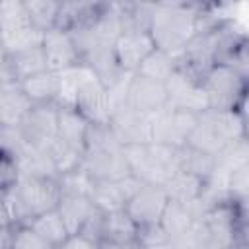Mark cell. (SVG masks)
I'll use <instances>...</instances> for the list:
<instances>
[{
    "mask_svg": "<svg viewBox=\"0 0 249 249\" xmlns=\"http://www.w3.org/2000/svg\"><path fill=\"white\" fill-rule=\"evenodd\" d=\"M214 160H216V167H214L212 175L230 179L231 173H235L237 169H241L243 165L249 163V144H247V140L241 138V140L230 142Z\"/></svg>",
    "mask_w": 249,
    "mask_h": 249,
    "instance_id": "obj_27",
    "label": "cell"
},
{
    "mask_svg": "<svg viewBox=\"0 0 249 249\" xmlns=\"http://www.w3.org/2000/svg\"><path fill=\"white\" fill-rule=\"evenodd\" d=\"M228 191H230L231 198H245V196H249V163L230 175Z\"/></svg>",
    "mask_w": 249,
    "mask_h": 249,
    "instance_id": "obj_34",
    "label": "cell"
},
{
    "mask_svg": "<svg viewBox=\"0 0 249 249\" xmlns=\"http://www.w3.org/2000/svg\"><path fill=\"white\" fill-rule=\"evenodd\" d=\"M233 249H249V241H239Z\"/></svg>",
    "mask_w": 249,
    "mask_h": 249,
    "instance_id": "obj_40",
    "label": "cell"
},
{
    "mask_svg": "<svg viewBox=\"0 0 249 249\" xmlns=\"http://www.w3.org/2000/svg\"><path fill=\"white\" fill-rule=\"evenodd\" d=\"M70 231V235H78L86 222L91 218V214L97 210L89 195H80V193H62V198L56 208Z\"/></svg>",
    "mask_w": 249,
    "mask_h": 249,
    "instance_id": "obj_19",
    "label": "cell"
},
{
    "mask_svg": "<svg viewBox=\"0 0 249 249\" xmlns=\"http://www.w3.org/2000/svg\"><path fill=\"white\" fill-rule=\"evenodd\" d=\"M25 8L29 14V19L33 27L39 33H47L56 27L58 12H60V2L54 0H25Z\"/></svg>",
    "mask_w": 249,
    "mask_h": 249,
    "instance_id": "obj_29",
    "label": "cell"
},
{
    "mask_svg": "<svg viewBox=\"0 0 249 249\" xmlns=\"http://www.w3.org/2000/svg\"><path fill=\"white\" fill-rule=\"evenodd\" d=\"M177 70V56L167 53V51H161V49H154L152 54L142 62L140 66V74L148 76V78H154V80H160V82H167Z\"/></svg>",
    "mask_w": 249,
    "mask_h": 249,
    "instance_id": "obj_30",
    "label": "cell"
},
{
    "mask_svg": "<svg viewBox=\"0 0 249 249\" xmlns=\"http://www.w3.org/2000/svg\"><path fill=\"white\" fill-rule=\"evenodd\" d=\"M2 249H56L29 224L2 226Z\"/></svg>",
    "mask_w": 249,
    "mask_h": 249,
    "instance_id": "obj_24",
    "label": "cell"
},
{
    "mask_svg": "<svg viewBox=\"0 0 249 249\" xmlns=\"http://www.w3.org/2000/svg\"><path fill=\"white\" fill-rule=\"evenodd\" d=\"M111 2H60L56 27L68 33H78L97 25L109 12Z\"/></svg>",
    "mask_w": 249,
    "mask_h": 249,
    "instance_id": "obj_16",
    "label": "cell"
},
{
    "mask_svg": "<svg viewBox=\"0 0 249 249\" xmlns=\"http://www.w3.org/2000/svg\"><path fill=\"white\" fill-rule=\"evenodd\" d=\"M239 115L243 117V121H249V91H247V95L243 97V101H241V105H239Z\"/></svg>",
    "mask_w": 249,
    "mask_h": 249,
    "instance_id": "obj_38",
    "label": "cell"
},
{
    "mask_svg": "<svg viewBox=\"0 0 249 249\" xmlns=\"http://www.w3.org/2000/svg\"><path fill=\"white\" fill-rule=\"evenodd\" d=\"M47 152H49V156H51V160H53V163L56 167L58 177H62V175H66L70 171L80 169L82 163H84V156H86L84 152H80V150L60 142L58 138L47 148Z\"/></svg>",
    "mask_w": 249,
    "mask_h": 249,
    "instance_id": "obj_32",
    "label": "cell"
},
{
    "mask_svg": "<svg viewBox=\"0 0 249 249\" xmlns=\"http://www.w3.org/2000/svg\"><path fill=\"white\" fill-rule=\"evenodd\" d=\"M99 249H144L140 239H132V241H101Z\"/></svg>",
    "mask_w": 249,
    "mask_h": 249,
    "instance_id": "obj_37",
    "label": "cell"
},
{
    "mask_svg": "<svg viewBox=\"0 0 249 249\" xmlns=\"http://www.w3.org/2000/svg\"><path fill=\"white\" fill-rule=\"evenodd\" d=\"M243 123H245V140L249 144V121H243Z\"/></svg>",
    "mask_w": 249,
    "mask_h": 249,
    "instance_id": "obj_41",
    "label": "cell"
},
{
    "mask_svg": "<svg viewBox=\"0 0 249 249\" xmlns=\"http://www.w3.org/2000/svg\"><path fill=\"white\" fill-rule=\"evenodd\" d=\"M196 218H198L196 206L169 198V204H167V208H165V212L161 216L160 226L163 228V231L167 233V237L173 241L179 235L187 233L196 224Z\"/></svg>",
    "mask_w": 249,
    "mask_h": 249,
    "instance_id": "obj_22",
    "label": "cell"
},
{
    "mask_svg": "<svg viewBox=\"0 0 249 249\" xmlns=\"http://www.w3.org/2000/svg\"><path fill=\"white\" fill-rule=\"evenodd\" d=\"M45 58H47V66L51 72H64V70H72L76 66L82 64V56L76 45V39L72 33L62 31L58 27L43 33V41H41Z\"/></svg>",
    "mask_w": 249,
    "mask_h": 249,
    "instance_id": "obj_14",
    "label": "cell"
},
{
    "mask_svg": "<svg viewBox=\"0 0 249 249\" xmlns=\"http://www.w3.org/2000/svg\"><path fill=\"white\" fill-rule=\"evenodd\" d=\"M126 101L132 109L144 113V115H154L165 107H169V93L165 82L148 78L140 72L130 76L128 89H126Z\"/></svg>",
    "mask_w": 249,
    "mask_h": 249,
    "instance_id": "obj_12",
    "label": "cell"
},
{
    "mask_svg": "<svg viewBox=\"0 0 249 249\" xmlns=\"http://www.w3.org/2000/svg\"><path fill=\"white\" fill-rule=\"evenodd\" d=\"M0 39L2 53H16L33 45H41L43 33L33 27L25 8V0L0 2Z\"/></svg>",
    "mask_w": 249,
    "mask_h": 249,
    "instance_id": "obj_5",
    "label": "cell"
},
{
    "mask_svg": "<svg viewBox=\"0 0 249 249\" xmlns=\"http://www.w3.org/2000/svg\"><path fill=\"white\" fill-rule=\"evenodd\" d=\"M33 230H37L49 243H53L56 249L62 245V243H66V239L70 237V231H68V228H66V224H64V220H62V216H60V212L54 208V210H51V212H45V214H41V216H37V218H33L31 222H27Z\"/></svg>",
    "mask_w": 249,
    "mask_h": 249,
    "instance_id": "obj_28",
    "label": "cell"
},
{
    "mask_svg": "<svg viewBox=\"0 0 249 249\" xmlns=\"http://www.w3.org/2000/svg\"><path fill=\"white\" fill-rule=\"evenodd\" d=\"M18 130L29 148L47 150L56 140L58 134V105L56 103L33 105V109L21 121Z\"/></svg>",
    "mask_w": 249,
    "mask_h": 249,
    "instance_id": "obj_8",
    "label": "cell"
},
{
    "mask_svg": "<svg viewBox=\"0 0 249 249\" xmlns=\"http://www.w3.org/2000/svg\"><path fill=\"white\" fill-rule=\"evenodd\" d=\"M144 249H173V243L165 241V243H156V245H144Z\"/></svg>",
    "mask_w": 249,
    "mask_h": 249,
    "instance_id": "obj_39",
    "label": "cell"
},
{
    "mask_svg": "<svg viewBox=\"0 0 249 249\" xmlns=\"http://www.w3.org/2000/svg\"><path fill=\"white\" fill-rule=\"evenodd\" d=\"M89 128H91V123L78 109H60L58 107V134H56V138L60 142L86 154Z\"/></svg>",
    "mask_w": 249,
    "mask_h": 249,
    "instance_id": "obj_21",
    "label": "cell"
},
{
    "mask_svg": "<svg viewBox=\"0 0 249 249\" xmlns=\"http://www.w3.org/2000/svg\"><path fill=\"white\" fill-rule=\"evenodd\" d=\"M142 185L144 183L134 175H126L119 181H93L89 198L103 212L123 210Z\"/></svg>",
    "mask_w": 249,
    "mask_h": 249,
    "instance_id": "obj_15",
    "label": "cell"
},
{
    "mask_svg": "<svg viewBox=\"0 0 249 249\" xmlns=\"http://www.w3.org/2000/svg\"><path fill=\"white\" fill-rule=\"evenodd\" d=\"M76 109L91 123V124H109L111 121V105L107 86L97 78L93 70L82 64V82L78 89Z\"/></svg>",
    "mask_w": 249,
    "mask_h": 249,
    "instance_id": "obj_7",
    "label": "cell"
},
{
    "mask_svg": "<svg viewBox=\"0 0 249 249\" xmlns=\"http://www.w3.org/2000/svg\"><path fill=\"white\" fill-rule=\"evenodd\" d=\"M21 224L31 222L33 218L58 208L62 198V187L56 177H35L23 175L16 187H12Z\"/></svg>",
    "mask_w": 249,
    "mask_h": 249,
    "instance_id": "obj_4",
    "label": "cell"
},
{
    "mask_svg": "<svg viewBox=\"0 0 249 249\" xmlns=\"http://www.w3.org/2000/svg\"><path fill=\"white\" fill-rule=\"evenodd\" d=\"M206 181L208 179H204V177H198L195 173L177 169L163 187H165V191H167V195H169L171 200L193 204L198 210L200 200H202V195L206 191ZM198 214H200V210H198Z\"/></svg>",
    "mask_w": 249,
    "mask_h": 249,
    "instance_id": "obj_20",
    "label": "cell"
},
{
    "mask_svg": "<svg viewBox=\"0 0 249 249\" xmlns=\"http://www.w3.org/2000/svg\"><path fill=\"white\" fill-rule=\"evenodd\" d=\"M138 231L140 228L124 208L115 212H105L101 241H132V239H138Z\"/></svg>",
    "mask_w": 249,
    "mask_h": 249,
    "instance_id": "obj_25",
    "label": "cell"
},
{
    "mask_svg": "<svg viewBox=\"0 0 249 249\" xmlns=\"http://www.w3.org/2000/svg\"><path fill=\"white\" fill-rule=\"evenodd\" d=\"M169 204V195L163 185H150L144 183L134 196L126 202L124 210L128 216L136 222V226L148 228V226H158L161 222V216Z\"/></svg>",
    "mask_w": 249,
    "mask_h": 249,
    "instance_id": "obj_10",
    "label": "cell"
},
{
    "mask_svg": "<svg viewBox=\"0 0 249 249\" xmlns=\"http://www.w3.org/2000/svg\"><path fill=\"white\" fill-rule=\"evenodd\" d=\"M200 31V2H158L150 35L156 49L179 54Z\"/></svg>",
    "mask_w": 249,
    "mask_h": 249,
    "instance_id": "obj_1",
    "label": "cell"
},
{
    "mask_svg": "<svg viewBox=\"0 0 249 249\" xmlns=\"http://www.w3.org/2000/svg\"><path fill=\"white\" fill-rule=\"evenodd\" d=\"M208 109L237 111L249 91V76L233 64H216L200 82Z\"/></svg>",
    "mask_w": 249,
    "mask_h": 249,
    "instance_id": "obj_3",
    "label": "cell"
},
{
    "mask_svg": "<svg viewBox=\"0 0 249 249\" xmlns=\"http://www.w3.org/2000/svg\"><path fill=\"white\" fill-rule=\"evenodd\" d=\"M214 167H216L214 156H208V154L195 150L187 144L183 148H179V169L195 173V175L204 177V179H210L214 173Z\"/></svg>",
    "mask_w": 249,
    "mask_h": 249,
    "instance_id": "obj_31",
    "label": "cell"
},
{
    "mask_svg": "<svg viewBox=\"0 0 249 249\" xmlns=\"http://www.w3.org/2000/svg\"><path fill=\"white\" fill-rule=\"evenodd\" d=\"M228 144H230V142L214 128V124L208 123V121L198 113V123H196V126H195L193 134L189 136L187 146H191V148H195V150H200V152H204V154L216 158Z\"/></svg>",
    "mask_w": 249,
    "mask_h": 249,
    "instance_id": "obj_26",
    "label": "cell"
},
{
    "mask_svg": "<svg viewBox=\"0 0 249 249\" xmlns=\"http://www.w3.org/2000/svg\"><path fill=\"white\" fill-rule=\"evenodd\" d=\"M154 49L156 43L150 31H121V35L113 43L115 60L126 74H136Z\"/></svg>",
    "mask_w": 249,
    "mask_h": 249,
    "instance_id": "obj_13",
    "label": "cell"
},
{
    "mask_svg": "<svg viewBox=\"0 0 249 249\" xmlns=\"http://www.w3.org/2000/svg\"><path fill=\"white\" fill-rule=\"evenodd\" d=\"M198 123V113L165 107L152 115V142L183 148Z\"/></svg>",
    "mask_w": 249,
    "mask_h": 249,
    "instance_id": "obj_6",
    "label": "cell"
},
{
    "mask_svg": "<svg viewBox=\"0 0 249 249\" xmlns=\"http://www.w3.org/2000/svg\"><path fill=\"white\" fill-rule=\"evenodd\" d=\"M31 109L33 103L19 84H0V126L18 128Z\"/></svg>",
    "mask_w": 249,
    "mask_h": 249,
    "instance_id": "obj_18",
    "label": "cell"
},
{
    "mask_svg": "<svg viewBox=\"0 0 249 249\" xmlns=\"http://www.w3.org/2000/svg\"><path fill=\"white\" fill-rule=\"evenodd\" d=\"M231 64H233L235 68H239L243 74L249 76V33H247L245 39L241 41V45H239V49H237V53H235Z\"/></svg>",
    "mask_w": 249,
    "mask_h": 249,
    "instance_id": "obj_36",
    "label": "cell"
},
{
    "mask_svg": "<svg viewBox=\"0 0 249 249\" xmlns=\"http://www.w3.org/2000/svg\"><path fill=\"white\" fill-rule=\"evenodd\" d=\"M124 156L130 173L142 183L165 185L171 175L179 169V148L169 144H126Z\"/></svg>",
    "mask_w": 249,
    "mask_h": 249,
    "instance_id": "obj_2",
    "label": "cell"
},
{
    "mask_svg": "<svg viewBox=\"0 0 249 249\" xmlns=\"http://www.w3.org/2000/svg\"><path fill=\"white\" fill-rule=\"evenodd\" d=\"M196 220H198V218H196ZM171 243H173V249H204V243H202V235H200L198 224H195L187 233L179 235V237L173 239Z\"/></svg>",
    "mask_w": 249,
    "mask_h": 249,
    "instance_id": "obj_35",
    "label": "cell"
},
{
    "mask_svg": "<svg viewBox=\"0 0 249 249\" xmlns=\"http://www.w3.org/2000/svg\"><path fill=\"white\" fill-rule=\"evenodd\" d=\"M165 86H167V93H169V107L187 109V111H195V113H202L208 109V103H206L200 84L187 78L179 70H175V74L165 82Z\"/></svg>",
    "mask_w": 249,
    "mask_h": 249,
    "instance_id": "obj_17",
    "label": "cell"
},
{
    "mask_svg": "<svg viewBox=\"0 0 249 249\" xmlns=\"http://www.w3.org/2000/svg\"><path fill=\"white\" fill-rule=\"evenodd\" d=\"M19 179H21V169H19L18 158L2 152V160H0V191L16 187Z\"/></svg>",
    "mask_w": 249,
    "mask_h": 249,
    "instance_id": "obj_33",
    "label": "cell"
},
{
    "mask_svg": "<svg viewBox=\"0 0 249 249\" xmlns=\"http://www.w3.org/2000/svg\"><path fill=\"white\" fill-rule=\"evenodd\" d=\"M45 70H49V66L41 45H33L16 53H2L0 84H19Z\"/></svg>",
    "mask_w": 249,
    "mask_h": 249,
    "instance_id": "obj_11",
    "label": "cell"
},
{
    "mask_svg": "<svg viewBox=\"0 0 249 249\" xmlns=\"http://www.w3.org/2000/svg\"><path fill=\"white\" fill-rule=\"evenodd\" d=\"M82 167L95 181H119L130 173L124 146H88Z\"/></svg>",
    "mask_w": 249,
    "mask_h": 249,
    "instance_id": "obj_9",
    "label": "cell"
},
{
    "mask_svg": "<svg viewBox=\"0 0 249 249\" xmlns=\"http://www.w3.org/2000/svg\"><path fill=\"white\" fill-rule=\"evenodd\" d=\"M19 88L23 93L29 97L33 105H45V103H54L56 93H58V74L45 70L41 74L29 76L27 80L19 82Z\"/></svg>",
    "mask_w": 249,
    "mask_h": 249,
    "instance_id": "obj_23",
    "label": "cell"
}]
</instances>
